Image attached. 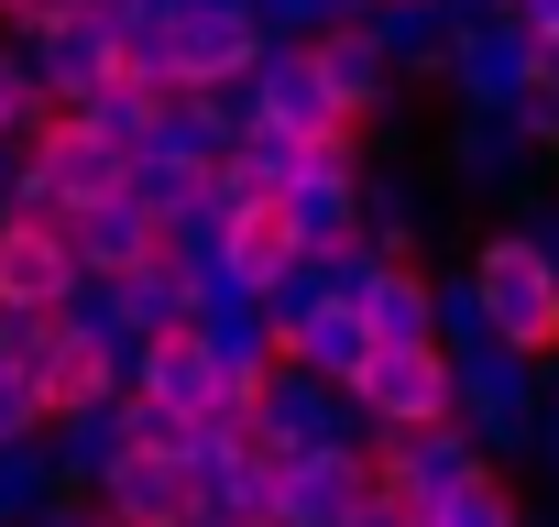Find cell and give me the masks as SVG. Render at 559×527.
Returning <instances> with one entry per match:
<instances>
[{
  "label": "cell",
  "mask_w": 559,
  "mask_h": 527,
  "mask_svg": "<svg viewBox=\"0 0 559 527\" xmlns=\"http://www.w3.org/2000/svg\"><path fill=\"white\" fill-rule=\"evenodd\" d=\"M330 89H319V56L308 45H263L252 78H241V132H330Z\"/></svg>",
  "instance_id": "cell-14"
},
{
  "label": "cell",
  "mask_w": 559,
  "mask_h": 527,
  "mask_svg": "<svg viewBox=\"0 0 559 527\" xmlns=\"http://www.w3.org/2000/svg\"><path fill=\"white\" fill-rule=\"evenodd\" d=\"M78 286H88V264H78V242H67L56 209H12V220H0V308H12V319L78 308Z\"/></svg>",
  "instance_id": "cell-6"
},
{
  "label": "cell",
  "mask_w": 559,
  "mask_h": 527,
  "mask_svg": "<svg viewBox=\"0 0 559 527\" xmlns=\"http://www.w3.org/2000/svg\"><path fill=\"white\" fill-rule=\"evenodd\" d=\"M252 23H263V45H308L330 23H373V0H252Z\"/></svg>",
  "instance_id": "cell-25"
},
{
  "label": "cell",
  "mask_w": 559,
  "mask_h": 527,
  "mask_svg": "<svg viewBox=\"0 0 559 527\" xmlns=\"http://www.w3.org/2000/svg\"><path fill=\"white\" fill-rule=\"evenodd\" d=\"M252 56H263L252 0H187V12L165 23V45H154V78L165 89H241Z\"/></svg>",
  "instance_id": "cell-4"
},
{
  "label": "cell",
  "mask_w": 559,
  "mask_h": 527,
  "mask_svg": "<svg viewBox=\"0 0 559 527\" xmlns=\"http://www.w3.org/2000/svg\"><path fill=\"white\" fill-rule=\"evenodd\" d=\"M439 352H450V363H461V352H493V319H483L472 276H439Z\"/></svg>",
  "instance_id": "cell-27"
},
{
  "label": "cell",
  "mask_w": 559,
  "mask_h": 527,
  "mask_svg": "<svg viewBox=\"0 0 559 527\" xmlns=\"http://www.w3.org/2000/svg\"><path fill=\"white\" fill-rule=\"evenodd\" d=\"M308 56H319V89H330V110H341V121H384V110H395V89H406L373 23H330V34H308Z\"/></svg>",
  "instance_id": "cell-15"
},
{
  "label": "cell",
  "mask_w": 559,
  "mask_h": 527,
  "mask_svg": "<svg viewBox=\"0 0 559 527\" xmlns=\"http://www.w3.org/2000/svg\"><path fill=\"white\" fill-rule=\"evenodd\" d=\"M526 461H548V472H559V374H548V396H537V429H526Z\"/></svg>",
  "instance_id": "cell-29"
},
{
  "label": "cell",
  "mask_w": 559,
  "mask_h": 527,
  "mask_svg": "<svg viewBox=\"0 0 559 527\" xmlns=\"http://www.w3.org/2000/svg\"><path fill=\"white\" fill-rule=\"evenodd\" d=\"M23 56H34V78H45V99H56V110H78V99H99L110 78H132V67H121L110 12H67V23L23 34Z\"/></svg>",
  "instance_id": "cell-12"
},
{
  "label": "cell",
  "mask_w": 559,
  "mask_h": 527,
  "mask_svg": "<svg viewBox=\"0 0 559 527\" xmlns=\"http://www.w3.org/2000/svg\"><path fill=\"white\" fill-rule=\"evenodd\" d=\"M439 89H450L461 110H493V121H515V99L537 89V34H515L504 12H483V23H461V45H450V67H439Z\"/></svg>",
  "instance_id": "cell-9"
},
{
  "label": "cell",
  "mask_w": 559,
  "mask_h": 527,
  "mask_svg": "<svg viewBox=\"0 0 559 527\" xmlns=\"http://www.w3.org/2000/svg\"><path fill=\"white\" fill-rule=\"evenodd\" d=\"M0 330H12V308H0Z\"/></svg>",
  "instance_id": "cell-39"
},
{
  "label": "cell",
  "mask_w": 559,
  "mask_h": 527,
  "mask_svg": "<svg viewBox=\"0 0 559 527\" xmlns=\"http://www.w3.org/2000/svg\"><path fill=\"white\" fill-rule=\"evenodd\" d=\"M241 527H286V516H241Z\"/></svg>",
  "instance_id": "cell-37"
},
{
  "label": "cell",
  "mask_w": 559,
  "mask_h": 527,
  "mask_svg": "<svg viewBox=\"0 0 559 527\" xmlns=\"http://www.w3.org/2000/svg\"><path fill=\"white\" fill-rule=\"evenodd\" d=\"M0 220H12V154H0Z\"/></svg>",
  "instance_id": "cell-36"
},
{
  "label": "cell",
  "mask_w": 559,
  "mask_h": 527,
  "mask_svg": "<svg viewBox=\"0 0 559 527\" xmlns=\"http://www.w3.org/2000/svg\"><path fill=\"white\" fill-rule=\"evenodd\" d=\"M504 23H515V34H537V45H548V34H559V0H504Z\"/></svg>",
  "instance_id": "cell-31"
},
{
  "label": "cell",
  "mask_w": 559,
  "mask_h": 527,
  "mask_svg": "<svg viewBox=\"0 0 559 527\" xmlns=\"http://www.w3.org/2000/svg\"><path fill=\"white\" fill-rule=\"evenodd\" d=\"M362 242H373L384 264H428V198H417L406 176H373V165H362Z\"/></svg>",
  "instance_id": "cell-21"
},
{
  "label": "cell",
  "mask_w": 559,
  "mask_h": 527,
  "mask_svg": "<svg viewBox=\"0 0 559 527\" xmlns=\"http://www.w3.org/2000/svg\"><path fill=\"white\" fill-rule=\"evenodd\" d=\"M362 330H373V352L439 341V276H428V264H384V276L362 286Z\"/></svg>",
  "instance_id": "cell-17"
},
{
  "label": "cell",
  "mask_w": 559,
  "mask_h": 527,
  "mask_svg": "<svg viewBox=\"0 0 559 527\" xmlns=\"http://www.w3.org/2000/svg\"><path fill=\"white\" fill-rule=\"evenodd\" d=\"M472 472H483V440H472L461 418H439V429H373V494L406 505V516L450 505Z\"/></svg>",
  "instance_id": "cell-5"
},
{
  "label": "cell",
  "mask_w": 559,
  "mask_h": 527,
  "mask_svg": "<svg viewBox=\"0 0 559 527\" xmlns=\"http://www.w3.org/2000/svg\"><path fill=\"white\" fill-rule=\"evenodd\" d=\"M450 385H461V429L483 440V461H526V429H537V396H548V363H526V352H461L450 363Z\"/></svg>",
  "instance_id": "cell-3"
},
{
  "label": "cell",
  "mask_w": 559,
  "mask_h": 527,
  "mask_svg": "<svg viewBox=\"0 0 559 527\" xmlns=\"http://www.w3.org/2000/svg\"><path fill=\"white\" fill-rule=\"evenodd\" d=\"M99 516L110 527H209V483L187 450H121L99 472Z\"/></svg>",
  "instance_id": "cell-11"
},
{
  "label": "cell",
  "mask_w": 559,
  "mask_h": 527,
  "mask_svg": "<svg viewBox=\"0 0 559 527\" xmlns=\"http://www.w3.org/2000/svg\"><path fill=\"white\" fill-rule=\"evenodd\" d=\"M373 34H384L395 78H439V67H450V45H461V12H450V0H384Z\"/></svg>",
  "instance_id": "cell-19"
},
{
  "label": "cell",
  "mask_w": 559,
  "mask_h": 527,
  "mask_svg": "<svg viewBox=\"0 0 559 527\" xmlns=\"http://www.w3.org/2000/svg\"><path fill=\"white\" fill-rule=\"evenodd\" d=\"M515 121H526V143H537V154H559V89H548V78L515 99Z\"/></svg>",
  "instance_id": "cell-28"
},
{
  "label": "cell",
  "mask_w": 559,
  "mask_h": 527,
  "mask_svg": "<svg viewBox=\"0 0 559 527\" xmlns=\"http://www.w3.org/2000/svg\"><path fill=\"white\" fill-rule=\"evenodd\" d=\"M286 209H297V242H308V253H341V242H362V165L297 176V187H286Z\"/></svg>",
  "instance_id": "cell-20"
},
{
  "label": "cell",
  "mask_w": 559,
  "mask_h": 527,
  "mask_svg": "<svg viewBox=\"0 0 559 527\" xmlns=\"http://www.w3.org/2000/svg\"><path fill=\"white\" fill-rule=\"evenodd\" d=\"M67 242H78L88 276H132V264H154V209L143 198H99V209L67 220Z\"/></svg>",
  "instance_id": "cell-18"
},
{
  "label": "cell",
  "mask_w": 559,
  "mask_h": 527,
  "mask_svg": "<svg viewBox=\"0 0 559 527\" xmlns=\"http://www.w3.org/2000/svg\"><path fill=\"white\" fill-rule=\"evenodd\" d=\"M362 505H373V440L297 450V461H286V494H274V516H286V527H352Z\"/></svg>",
  "instance_id": "cell-13"
},
{
  "label": "cell",
  "mask_w": 559,
  "mask_h": 527,
  "mask_svg": "<svg viewBox=\"0 0 559 527\" xmlns=\"http://www.w3.org/2000/svg\"><path fill=\"white\" fill-rule=\"evenodd\" d=\"M99 198H132V154H121L110 132H88L78 110H45V121L12 143V209L78 220V209H99Z\"/></svg>",
  "instance_id": "cell-1"
},
{
  "label": "cell",
  "mask_w": 559,
  "mask_h": 527,
  "mask_svg": "<svg viewBox=\"0 0 559 527\" xmlns=\"http://www.w3.org/2000/svg\"><path fill=\"white\" fill-rule=\"evenodd\" d=\"M537 253H548V264H559V209H548V220H537Z\"/></svg>",
  "instance_id": "cell-33"
},
{
  "label": "cell",
  "mask_w": 559,
  "mask_h": 527,
  "mask_svg": "<svg viewBox=\"0 0 559 527\" xmlns=\"http://www.w3.org/2000/svg\"><path fill=\"white\" fill-rule=\"evenodd\" d=\"M461 276H472V297H483V319H493L504 352L559 363V264L537 253V231H483Z\"/></svg>",
  "instance_id": "cell-2"
},
{
  "label": "cell",
  "mask_w": 559,
  "mask_h": 527,
  "mask_svg": "<svg viewBox=\"0 0 559 527\" xmlns=\"http://www.w3.org/2000/svg\"><path fill=\"white\" fill-rule=\"evenodd\" d=\"M428 527H526V505H515V483H504V461H483L450 505H428Z\"/></svg>",
  "instance_id": "cell-24"
},
{
  "label": "cell",
  "mask_w": 559,
  "mask_h": 527,
  "mask_svg": "<svg viewBox=\"0 0 559 527\" xmlns=\"http://www.w3.org/2000/svg\"><path fill=\"white\" fill-rule=\"evenodd\" d=\"M45 110H56V99H45V78H34V56H23L12 34H0V154H12V143H23V132H34Z\"/></svg>",
  "instance_id": "cell-26"
},
{
  "label": "cell",
  "mask_w": 559,
  "mask_h": 527,
  "mask_svg": "<svg viewBox=\"0 0 559 527\" xmlns=\"http://www.w3.org/2000/svg\"><path fill=\"white\" fill-rule=\"evenodd\" d=\"M537 78H548V89H559V34H548V45H537Z\"/></svg>",
  "instance_id": "cell-34"
},
{
  "label": "cell",
  "mask_w": 559,
  "mask_h": 527,
  "mask_svg": "<svg viewBox=\"0 0 559 527\" xmlns=\"http://www.w3.org/2000/svg\"><path fill=\"white\" fill-rule=\"evenodd\" d=\"M252 429L274 440V450H341V440H373L362 429V407H352V385H330V374H308V363H274V385L252 396Z\"/></svg>",
  "instance_id": "cell-8"
},
{
  "label": "cell",
  "mask_w": 559,
  "mask_h": 527,
  "mask_svg": "<svg viewBox=\"0 0 559 527\" xmlns=\"http://www.w3.org/2000/svg\"><path fill=\"white\" fill-rule=\"evenodd\" d=\"M537 143H526V121H493V110H461V132H450V165L472 176V187H515V165H526Z\"/></svg>",
  "instance_id": "cell-22"
},
{
  "label": "cell",
  "mask_w": 559,
  "mask_h": 527,
  "mask_svg": "<svg viewBox=\"0 0 559 527\" xmlns=\"http://www.w3.org/2000/svg\"><path fill=\"white\" fill-rule=\"evenodd\" d=\"M352 527H428V516H406V505H384V494H373V505H362Z\"/></svg>",
  "instance_id": "cell-32"
},
{
  "label": "cell",
  "mask_w": 559,
  "mask_h": 527,
  "mask_svg": "<svg viewBox=\"0 0 559 527\" xmlns=\"http://www.w3.org/2000/svg\"><path fill=\"white\" fill-rule=\"evenodd\" d=\"M308 264V242H297V209H286V187L274 198H252V209H230V242H219V264L198 276V308L209 297H274Z\"/></svg>",
  "instance_id": "cell-7"
},
{
  "label": "cell",
  "mask_w": 559,
  "mask_h": 527,
  "mask_svg": "<svg viewBox=\"0 0 559 527\" xmlns=\"http://www.w3.org/2000/svg\"><path fill=\"white\" fill-rule=\"evenodd\" d=\"M450 12H461V23H483V12H504V0H450Z\"/></svg>",
  "instance_id": "cell-35"
},
{
  "label": "cell",
  "mask_w": 559,
  "mask_h": 527,
  "mask_svg": "<svg viewBox=\"0 0 559 527\" xmlns=\"http://www.w3.org/2000/svg\"><path fill=\"white\" fill-rule=\"evenodd\" d=\"M373 12H384V0H373Z\"/></svg>",
  "instance_id": "cell-40"
},
{
  "label": "cell",
  "mask_w": 559,
  "mask_h": 527,
  "mask_svg": "<svg viewBox=\"0 0 559 527\" xmlns=\"http://www.w3.org/2000/svg\"><path fill=\"white\" fill-rule=\"evenodd\" d=\"M132 396H143V407H165V418H198V407L219 396V374H209V341H198V319H187V330H154V341L132 352Z\"/></svg>",
  "instance_id": "cell-16"
},
{
  "label": "cell",
  "mask_w": 559,
  "mask_h": 527,
  "mask_svg": "<svg viewBox=\"0 0 559 527\" xmlns=\"http://www.w3.org/2000/svg\"><path fill=\"white\" fill-rule=\"evenodd\" d=\"M56 494H67V472L45 440H0V527H34Z\"/></svg>",
  "instance_id": "cell-23"
},
{
  "label": "cell",
  "mask_w": 559,
  "mask_h": 527,
  "mask_svg": "<svg viewBox=\"0 0 559 527\" xmlns=\"http://www.w3.org/2000/svg\"><path fill=\"white\" fill-rule=\"evenodd\" d=\"M12 12H23V0H0V23H12Z\"/></svg>",
  "instance_id": "cell-38"
},
{
  "label": "cell",
  "mask_w": 559,
  "mask_h": 527,
  "mask_svg": "<svg viewBox=\"0 0 559 527\" xmlns=\"http://www.w3.org/2000/svg\"><path fill=\"white\" fill-rule=\"evenodd\" d=\"M352 407H362V429H439V418H461L450 352H439V341H417V352H373V363L352 374Z\"/></svg>",
  "instance_id": "cell-10"
},
{
  "label": "cell",
  "mask_w": 559,
  "mask_h": 527,
  "mask_svg": "<svg viewBox=\"0 0 559 527\" xmlns=\"http://www.w3.org/2000/svg\"><path fill=\"white\" fill-rule=\"evenodd\" d=\"M34 527H110V516H99V494H56Z\"/></svg>",
  "instance_id": "cell-30"
}]
</instances>
